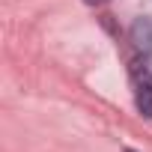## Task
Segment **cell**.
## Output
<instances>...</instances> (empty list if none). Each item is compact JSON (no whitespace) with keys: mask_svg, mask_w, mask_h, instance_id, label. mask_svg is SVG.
Wrapping results in <instances>:
<instances>
[{"mask_svg":"<svg viewBox=\"0 0 152 152\" xmlns=\"http://www.w3.org/2000/svg\"><path fill=\"white\" fill-rule=\"evenodd\" d=\"M128 42H131V48H134L140 57H149V54H152V18L140 15V18L128 27Z\"/></svg>","mask_w":152,"mask_h":152,"instance_id":"cell-1","label":"cell"},{"mask_svg":"<svg viewBox=\"0 0 152 152\" xmlns=\"http://www.w3.org/2000/svg\"><path fill=\"white\" fill-rule=\"evenodd\" d=\"M131 81H134V90H152V66L134 63L131 66Z\"/></svg>","mask_w":152,"mask_h":152,"instance_id":"cell-2","label":"cell"},{"mask_svg":"<svg viewBox=\"0 0 152 152\" xmlns=\"http://www.w3.org/2000/svg\"><path fill=\"white\" fill-rule=\"evenodd\" d=\"M134 104H137L140 116L152 119V90H137V96H134Z\"/></svg>","mask_w":152,"mask_h":152,"instance_id":"cell-3","label":"cell"},{"mask_svg":"<svg viewBox=\"0 0 152 152\" xmlns=\"http://www.w3.org/2000/svg\"><path fill=\"white\" fill-rule=\"evenodd\" d=\"M84 3H90V6H102V3H107V0H84Z\"/></svg>","mask_w":152,"mask_h":152,"instance_id":"cell-4","label":"cell"},{"mask_svg":"<svg viewBox=\"0 0 152 152\" xmlns=\"http://www.w3.org/2000/svg\"><path fill=\"white\" fill-rule=\"evenodd\" d=\"M128 152H134V149H128Z\"/></svg>","mask_w":152,"mask_h":152,"instance_id":"cell-5","label":"cell"}]
</instances>
